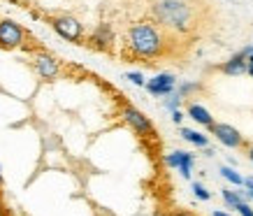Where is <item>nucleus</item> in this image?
<instances>
[{
    "label": "nucleus",
    "mask_w": 253,
    "mask_h": 216,
    "mask_svg": "<svg viewBox=\"0 0 253 216\" xmlns=\"http://www.w3.org/2000/svg\"><path fill=\"white\" fill-rule=\"evenodd\" d=\"M0 184H2V172H0Z\"/></svg>",
    "instance_id": "25"
},
{
    "label": "nucleus",
    "mask_w": 253,
    "mask_h": 216,
    "mask_svg": "<svg viewBox=\"0 0 253 216\" xmlns=\"http://www.w3.org/2000/svg\"><path fill=\"white\" fill-rule=\"evenodd\" d=\"M112 40H114V35H112V31H109V26H100L98 31L93 33L91 42L95 46H100V49H107V46L112 44Z\"/></svg>",
    "instance_id": "11"
},
{
    "label": "nucleus",
    "mask_w": 253,
    "mask_h": 216,
    "mask_svg": "<svg viewBox=\"0 0 253 216\" xmlns=\"http://www.w3.org/2000/svg\"><path fill=\"white\" fill-rule=\"evenodd\" d=\"M188 116H191L193 121L202 124V126H211V124H214L211 114H209L205 107H200V105H191V107H188Z\"/></svg>",
    "instance_id": "12"
},
{
    "label": "nucleus",
    "mask_w": 253,
    "mask_h": 216,
    "mask_svg": "<svg viewBox=\"0 0 253 216\" xmlns=\"http://www.w3.org/2000/svg\"><path fill=\"white\" fill-rule=\"evenodd\" d=\"M237 212H239L242 216H253L251 205H246V202H239V205H237Z\"/></svg>",
    "instance_id": "19"
},
{
    "label": "nucleus",
    "mask_w": 253,
    "mask_h": 216,
    "mask_svg": "<svg viewBox=\"0 0 253 216\" xmlns=\"http://www.w3.org/2000/svg\"><path fill=\"white\" fill-rule=\"evenodd\" d=\"M172 119H174L176 124H179V121H181V119H184V114H181V112H179V109H172Z\"/></svg>",
    "instance_id": "20"
},
{
    "label": "nucleus",
    "mask_w": 253,
    "mask_h": 216,
    "mask_svg": "<svg viewBox=\"0 0 253 216\" xmlns=\"http://www.w3.org/2000/svg\"><path fill=\"white\" fill-rule=\"evenodd\" d=\"M156 16L158 21L176 28V31H186L191 26V7L181 2V0H163L156 5Z\"/></svg>",
    "instance_id": "2"
},
{
    "label": "nucleus",
    "mask_w": 253,
    "mask_h": 216,
    "mask_svg": "<svg viewBox=\"0 0 253 216\" xmlns=\"http://www.w3.org/2000/svg\"><path fill=\"white\" fill-rule=\"evenodd\" d=\"M244 58H246V72L253 77V46L244 49Z\"/></svg>",
    "instance_id": "16"
},
{
    "label": "nucleus",
    "mask_w": 253,
    "mask_h": 216,
    "mask_svg": "<svg viewBox=\"0 0 253 216\" xmlns=\"http://www.w3.org/2000/svg\"><path fill=\"white\" fill-rule=\"evenodd\" d=\"M211 216H228V214H225V212H214Z\"/></svg>",
    "instance_id": "23"
},
{
    "label": "nucleus",
    "mask_w": 253,
    "mask_h": 216,
    "mask_svg": "<svg viewBox=\"0 0 253 216\" xmlns=\"http://www.w3.org/2000/svg\"><path fill=\"white\" fill-rule=\"evenodd\" d=\"M26 31L12 19H0V49H16L23 44Z\"/></svg>",
    "instance_id": "3"
},
{
    "label": "nucleus",
    "mask_w": 253,
    "mask_h": 216,
    "mask_svg": "<svg viewBox=\"0 0 253 216\" xmlns=\"http://www.w3.org/2000/svg\"><path fill=\"white\" fill-rule=\"evenodd\" d=\"M223 200H225V205H230L232 209H237V205L242 200H239L237 193H232V191H223Z\"/></svg>",
    "instance_id": "15"
},
{
    "label": "nucleus",
    "mask_w": 253,
    "mask_h": 216,
    "mask_svg": "<svg viewBox=\"0 0 253 216\" xmlns=\"http://www.w3.org/2000/svg\"><path fill=\"white\" fill-rule=\"evenodd\" d=\"M249 156H251V161H253V147H251V151H249Z\"/></svg>",
    "instance_id": "24"
},
{
    "label": "nucleus",
    "mask_w": 253,
    "mask_h": 216,
    "mask_svg": "<svg viewBox=\"0 0 253 216\" xmlns=\"http://www.w3.org/2000/svg\"><path fill=\"white\" fill-rule=\"evenodd\" d=\"M244 186H246V188H249V193H253V177L244 179Z\"/></svg>",
    "instance_id": "21"
},
{
    "label": "nucleus",
    "mask_w": 253,
    "mask_h": 216,
    "mask_svg": "<svg viewBox=\"0 0 253 216\" xmlns=\"http://www.w3.org/2000/svg\"><path fill=\"white\" fill-rule=\"evenodd\" d=\"M165 161H168V165H172V168H179L184 177H191V165H193L191 154H186V151H174V154H169Z\"/></svg>",
    "instance_id": "9"
},
{
    "label": "nucleus",
    "mask_w": 253,
    "mask_h": 216,
    "mask_svg": "<svg viewBox=\"0 0 253 216\" xmlns=\"http://www.w3.org/2000/svg\"><path fill=\"white\" fill-rule=\"evenodd\" d=\"M181 137L186 139V142H191V144H195V147H207V135H202V132L198 130H191V128H184L181 130Z\"/></svg>",
    "instance_id": "13"
},
{
    "label": "nucleus",
    "mask_w": 253,
    "mask_h": 216,
    "mask_svg": "<svg viewBox=\"0 0 253 216\" xmlns=\"http://www.w3.org/2000/svg\"><path fill=\"white\" fill-rule=\"evenodd\" d=\"M221 70L225 72V75H242V72H246V58H244V51L237 56H232L230 61L225 63V65H221Z\"/></svg>",
    "instance_id": "10"
},
{
    "label": "nucleus",
    "mask_w": 253,
    "mask_h": 216,
    "mask_svg": "<svg viewBox=\"0 0 253 216\" xmlns=\"http://www.w3.org/2000/svg\"><path fill=\"white\" fill-rule=\"evenodd\" d=\"M126 79H130L132 84H137V86H144V77H142L139 72H128V75H126Z\"/></svg>",
    "instance_id": "18"
},
{
    "label": "nucleus",
    "mask_w": 253,
    "mask_h": 216,
    "mask_svg": "<svg viewBox=\"0 0 253 216\" xmlns=\"http://www.w3.org/2000/svg\"><path fill=\"white\" fill-rule=\"evenodd\" d=\"M128 44H130L135 54L154 58V56H158L163 51V35L154 26L139 23V26H132L130 33H128Z\"/></svg>",
    "instance_id": "1"
},
{
    "label": "nucleus",
    "mask_w": 253,
    "mask_h": 216,
    "mask_svg": "<svg viewBox=\"0 0 253 216\" xmlns=\"http://www.w3.org/2000/svg\"><path fill=\"white\" fill-rule=\"evenodd\" d=\"M35 70L40 72V77L54 79V77H58V72H61V65H58V61H56L54 56H49V54H38V56H35Z\"/></svg>",
    "instance_id": "7"
},
{
    "label": "nucleus",
    "mask_w": 253,
    "mask_h": 216,
    "mask_svg": "<svg viewBox=\"0 0 253 216\" xmlns=\"http://www.w3.org/2000/svg\"><path fill=\"white\" fill-rule=\"evenodd\" d=\"M146 88H149L151 95H168V93H172V88H174V77L168 75V72H163V75L154 77L151 82H146Z\"/></svg>",
    "instance_id": "8"
},
{
    "label": "nucleus",
    "mask_w": 253,
    "mask_h": 216,
    "mask_svg": "<svg viewBox=\"0 0 253 216\" xmlns=\"http://www.w3.org/2000/svg\"><path fill=\"white\" fill-rule=\"evenodd\" d=\"M54 31L61 35V38L70 40V42H82V35H84V26L77 21V19H72V16H56L54 21Z\"/></svg>",
    "instance_id": "4"
},
{
    "label": "nucleus",
    "mask_w": 253,
    "mask_h": 216,
    "mask_svg": "<svg viewBox=\"0 0 253 216\" xmlns=\"http://www.w3.org/2000/svg\"><path fill=\"white\" fill-rule=\"evenodd\" d=\"M249 195H251V200H253V193H249Z\"/></svg>",
    "instance_id": "26"
},
{
    "label": "nucleus",
    "mask_w": 253,
    "mask_h": 216,
    "mask_svg": "<svg viewBox=\"0 0 253 216\" xmlns=\"http://www.w3.org/2000/svg\"><path fill=\"white\" fill-rule=\"evenodd\" d=\"M123 119H126V124L132 126V128H135V132H139V135H154V126H151V121H149V119H146L139 109L126 107V109H123Z\"/></svg>",
    "instance_id": "6"
},
{
    "label": "nucleus",
    "mask_w": 253,
    "mask_h": 216,
    "mask_svg": "<svg viewBox=\"0 0 253 216\" xmlns=\"http://www.w3.org/2000/svg\"><path fill=\"white\" fill-rule=\"evenodd\" d=\"M221 174H223L225 179H228V181H232V184H237V186H239V184H244V179L239 177L237 172H232V168H223Z\"/></svg>",
    "instance_id": "14"
},
{
    "label": "nucleus",
    "mask_w": 253,
    "mask_h": 216,
    "mask_svg": "<svg viewBox=\"0 0 253 216\" xmlns=\"http://www.w3.org/2000/svg\"><path fill=\"white\" fill-rule=\"evenodd\" d=\"M193 191H195V195H198L200 200H209V193L205 191V186L202 184H193Z\"/></svg>",
    "instance_id": "17"
},
{
    "label": "nucleus",
    "mask_w": 253,
    "mask_h": 216,
    "mask_svg": "<svg viewBox=\"0 0 253 216\" xmlns=\"http://www.w3.org/2000/svg\"><path fill=\"white\" fill-rule=\"evenodd\" d=\"M209 130L216 135V139L225 144V147H239L242 144V135H239L237 128H232L230 124H211L207 126Z\"/></svg>",
    "instance_id": "5"
},
{
    "label": "nucleus",
    "mask_w": 253,
    "mask_h": 216,
    "mask_svg": "<svg viewBox=\"0 0 253 216\" xmlns=\"http://www.w3.org/2000/svg\"><path fill=\"white\" fill-rule=\"evenodd\" d=\"M174 216H193V214H188V212H176Z\"/></svg>",
    "instance_id": "22"
}]
</instances>
